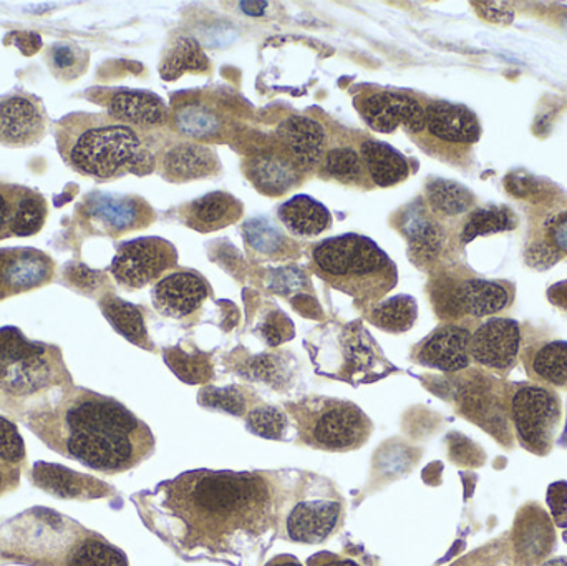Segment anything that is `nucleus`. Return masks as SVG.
Here are the masks:
<instances>
[{
  "mask_svg": "<svg viewBox=\"0 0 567 566\" xmlns=\"http://www.w3.org/2000/svg\"><path fill=\"white\" fill-rule=\"evenodd\" d=\"M279 359L275 356H261L248 366L249 378L261 379L266 382H275L279 375Z\"/></svg>",
  "mask_w": 567,
  "mask_h": 566,
  "instance_id": "52",
  "label": "nucleus"
},
{
  "mask_svg": "<svg viewBox=\"0 0 567 566\" xmlns=\"http://www.w3.org/2000/svg\"><path fill=\"white\" fill-rule=\"evenodd\" d=\"M566 542H567V534L565 535Z\"/></svg>",
  "mask_w": 567,
  "mask_h": 566,
  "instance_id": "62",
  "label": "nucleus"
},
{
  "mask_svg": "<svg viewBox=\"0 0 567 566\" xmlns=\"http://www.w3.org/2000/svg\"><path fill=\"white\" fill-rule=\"evenodd\" d=\"M163 358L169 369L188 384H202L212 378V362H209L208 356L202 354V352L189 354L183 349L169 348L166 349Z\"/></svg>",
  "mask_w": 567,
  "mask_h": 566,
  "instance_id": "38",
  "label": "nucleus"
},
{
  "mask_svg": "<svg viewBox=\"0 0 567 566\" xmlns=\"http://www.w3.org/2000/svg\"><path fill=\"white\" fill-rule=\"evenodd\" d=\"M27 459V449L19 429L9 419L0 415V461L19 467Z\"/></svg>",
  "mask_w": 567,
  "mask_h": 566,
  "instance_id": "44",
  "label": "nucleus"
},
{
  "mask_svg": "<svg viewBox=\"0 0 567 566\" xmlns=\"http://www.w3.org/2000/svg\"><path fill=\"white\" fill-rule=\"evenodd\" d=\"M419 306L412 296L400 295L373 306L369 319L377 328L393 335L409 331L415 325Z\"/></svg>",
  "mask_w": 567,
  "mask_h": 566,
  "instance_id": "32",
  "label": "nucleus"
},
{
  "mask_svg": "<svg viewBox=\"0 0 567 566\" xmlns=\"http://www.w3.org/2000/svg\"><path fill=\"white\" fill-rule=\"evenodd\" d=\"M271 472H185L153 491L172 537L188 550L233 552L278 522L282 495Z\"/></svg>",
  "mask_w": 567,
  "mask_h": 566,
  "instance_id": "1",
  "label": "nucleus"
},
{
  "mask_svg": "<svg viewBox=\"0 0 567 566\" xmlns=\"http://www.w3.org/2000/svg\"><path fill=\"white\" fill-rule=\"evenodd\" d=\"M286 409L296 422L299 441L319 451H357L372 434V421L352 402L309 398Z\"/></svg>",
  "mask_w": 567,
  "mask_h": 566,
  "instance_id": "6",
  "label": "nucleus"
},
{
  "mask_svg": "<svg viewBox=\"0 0 567 566\" xmlns=\"http://www.w3.org/2000/svg\"><path fill=\"white\" fill-rule=\"evenodd\" d=\"M323 168L337 182L355 183L363 176L362 156L349 146L330 150L323 156Z\"/></svg>",
  "mask_w": 567,
  "mask_h": 566,
  "instance_id": "40",
  "label": "nucleus"
},
{
  "mask_svg": "<svg viewBox=\"0 0 567 566\" xmlns=\"http://www.w3.org/2000/svg\"><path fill=\"white\" fill-rule=\"evenodd\" d=\"M245 235L249 245L266 253H275L286 245V238L268 219H251L245 225Z\"/></svg>",
  "mask_w": 567,
  "mask_h": 566,
  "instance_id": "43",
  "label": "nucleus"
},
{
  "mask_svg": "<svg viewBox=\"0 0 567 566\" xmlns=\"http://www.w3.org/2000/svg\"><path fill=\"white\" fill-rule=\"evenodd\" d=\"M518 226V218L506 206H492L478 208L466 219L462 231V243L473 241L480 236L495 235V233L512 231Z\"/></svg>",
  "mask_w": 567,
  "mask_h": 566,
  "instance_id": "33",
  "label": "nucleus"
},
{
  "mask_svg": "<svg viewBox=\"0 0 567 566\" xmlns=\"http://www.w3.org/2000/svg\"><path fill=\"white\" fill-rule=\"evenodd\" d=\"M262 335L268 344L279 346L286 339L292 338V322L281 312H272L266 325L262 326Z\"/></svg>",
  "mask_w": 567,
  "mask_h": 566,
  "instance_id": "49",
  "label": "nucleus"
},
{
  "mask_svg": "<svg viewBox=\"0 0 567 566\" xmlns=\"http://www.w3.org/2000/svg\"><path fill=\"white\" fill-rule=\"evenodd\" d=\"M9 39L23 55H33V53L39 52L40 47H42V37H40V33L12 32L9 33Z\"/></svg>",
  "mask_w": 567,
  "mask_h": 566,
  "instance_id": "54",
  "label": "nucleus"
},
{
  "mask_svg": "<svg viewBox=\"0 0 567 566\" xmlns=\"http://www.w3.org/2000/svg\"><path fill=\"white\" fill-rule=\"evenodd\" d=\"M55 261L30 246L0 248V301L49 285Z\"/></svg>",
  "mask_w": 567,
  "mask_h": 566,
  "instance_id": "12",
  "label": "nucleus"
},
{
  "mask_svg": "<svg viewBox=\"0 0 567 566\" xmlns=\"http://www.w3.org/2000/svg\"><path fill=\"white\" fill-rule=\"evenodd\" d=\"M377 352L379 348L373 346L372 339L365 331H357L346 339V372L349 378L365 379L370 371L379 364L377 361Z\"/></svg>",
  "mask_w": 567,
  "mask_h": 566,
  "instance_id": "39",
  "label": "nucleus"
},
{
  "mask_svg": "<svg viewBox=\"0 0 567 566\" xmlns=\"http://www.w3.org/2000/svg\"><path fill=\"white\" fill-rule=\"evenodd\" d=\"M208 69L209 60L202 45L192 37H176L163 55L159 75L166 82H173L185 73L206 72Z\"/></svg>",
  "mask_w": 567,
  "mask_h": 566,
  "instance_id": "30",
  "label": "nucleus"
},
{
  "mask_svg": "<svg viewBox=\"0 0 567 566\" xmlns=\"http://www.w3.org/2000/svg\"><path fill=\"white\" fill-rule=\"evenodd\" d=\"M100 309L118 335L140 348L153 349L140 308L118 296L105 295L100 299Z\"/></svg>",
  "mask_w": 567,
  "mask_h": 566,
  "instance_id": "29",
  "label": "nucleus"
},
{
  "mask_svg": "<svg viewBox=\"0 0 567 566\" xmlns=\"http://www.w3.org/2000/svg\"><path fill=\"white\" fill-rule=\"evenodd\" d=\"M178 126L183 133L192 136H209L219 130V120L215 113L202 109V106H189L178 115Z\"/></svg>",
  "mask_w": 567,
  "mask_h": 566,
  "instance_id": "45",
  "label": "nucleus"
},
{
  "mask_svg": "<svg viewBox=\"0 0 567 566\" xmlns=\"http://www.w3.org/2000/svg\"><path fill=\"white\" fill-rule=\"evenodd\" d=\"M49 205L40 193L17 185L16 208H13L10 236L29 238L37 235L45 225Z\"/></svg>",
  "mask_w": 567,
  "mask_h": 566,
  "instance_id": "31",
  "label": "nucleus"
},
{
  "mask_svg": "<svg viewBox=\"0 0 567 566\" xmlns=\"http://www.w3.org/2000/svg\"><path fill=\"white\" fill-rule=\"evenodd\" d=\"M219 172V159L212 148L199 143L173 146L163 158V175L169 182L185 183L208 178Z\"/></svg>",
  "mask_w": 567,
  "mask_h": 566,
  "instance_id": "24",
  "label": "nucleus"
},
{
  "mask_svg": "<svg viewBox=\"0 0 567 566\" xmlns=\"http://www.w3.org/2000/svg\"><path fill=\"white\" fill-rule=\"evenodd\" d=\"M509 414L526 451L545 457L555 444L561 421V399L543 385H519L509 398Z\"/></svg>",
  "mask_w": 567,
  "mask_h": 566,
  "instance_id": "7",
  "label": "nucleus"
},
{
  "mask_svg": "<svg viewBox=\"0 0 567 566\" xmlns=\"http://www.w3.org/2000/svg\"><path fill=\"white\" fill-rule=\"evenodd\" d=\"M106 110L116 122L140 128L165 125L169 116L162 96L145 90H116L109 96Z\"/></svg>",
  "mask_w": 567,
  "mask_h": 566,
  "instance_id": "21",
  "label": "nucleus"
},
{
  "mask_svg": "<svg viewBox=\"0 0 567 566\" xmlns=\"http://www.w3.org/2000/svg\"><path fill=\"white\" fill-rule=\"evenodd\" d=\"M400 231L410 243V251L420 261H430L436 258L443 245V231L439 223L429 215L425 206H409L402 213Z\"/></svg>",
  "mask_w": 567,
  "mask_h": 566,
  "instance_id": "26",
  "label": "nucleus"
},
{
  "mask_svg": "<svg viewBox=\"0 0 567 566\" xmlns=\"http://www.w3.org/2000/svg\"><path fill=\"white\" fill-rule=\"evenodd\" d=\"M548 505L558 527H567V482H556L548 488Z\"/></svg>",
  "mask_w": 567,
  "mask_h": 566,
  "instance_id": "50",
  "label": "nucleus"
},
{
  "mask_svg": "<svg viewBox=\"0 0 567 566\" xmlns=\"http://www.w3.org/2000/svg\"><path fill=\"white\" fill-rule=\"evenodd\" d=\"M473 6L478 10L483 19L493 23H512L515 19V10L509 2H475Z\"/></svg>",
  "mask_w": 567,
  "mask_h": 566,
  "instance_id": "51",
  "label": "nucleus"
},
{
  "mask_svg": "<svg viewBox=\"0 0 567 566\" xmlns=\"http://www.w3.org/2000/svg\"><path fill=\"white\" fill-rule=\"evenodd\" d=\"M559 258H561V251L555 245L543 241L533 243L526 253V261L536 269L551 268Z\"/></svg>",
  "mask_w": 567,
  "mask_h": 566,
  "instance_id": "48",
  "label": "nucleus"
},
{
  "mask_svg": "<svg viewBox=\"0 0 567 566\" xmlns=\"http://www.w3.org/2000/svg\"><path fill=\"white\" fill-rule=\"evenodd\" d=\"M199 402L206 408L219 409L238 418H243L248 412V399L239 388L203 389L199 392Z\"/></svg>",
  "mask_w": 567,
  "mask_h": 566,
  "instance_id": "42",
  "label": "nucleus"
},
{
  "mask_svg": "<svg viewBox=\"0 0 567 566\" xmlns=\"http://www.w3.org/2000/svg\"><path fill=\"white\" fill-rule=\"evenodd\" d=\"M279 143L302 172L316 168L327 150V133L317 120L292 115L278 126Z\"/></svg>",
  "mask_w": 567,
  "mask_h": 566,
  "instance_id": "19",
  "label": "nucleus"
},
{
  "mask_svg": "<svg viewBox=\"0 0 567 566\" xmlns=\"http://www.w3.org/2000/svg\"><path fill=\"white\" fill-rule=\"evenodd\" d=\"M50 72L63 82H72L83 75L89 66V52L72 42H56L45 53Z\"/></svg>",
  "mask_w": 567,
  "mask_h": 566,
  "instance_id": "36",
  "label": "nucleus"
},
{
  "mask_svg": "<svg viewBox=\"0 0 567 566\" xmlns=\"http://www.w3.org/2000/svg\"><path fill=\"white\" fill-rule=\"evenodd\" d=\"M62 351L30 341L16 326L0 328V409L23 422L72 391Z\"/></svg>",
  "mask_w": 567,
  "mask_h": 566,
  "instance_id": "4",
  "label": "nucleus"
},
{
  "mask_svg": "<svg viewBox=\"0 0 567 566\" xmlns=\"http://www.w3.org/2000/svg\"><path fill=\"white\" fill-rule=\"evenodd\" d=\"M17 185L0 183V241L10 238L13 208H16Z\"/></svg>",
  "mask_w": 567,
  "mask_h": 566,
  "instance_id": "47",
  "label": "nucleus"
},
{
  "mask_svg": "<svg viewBox=\"0 0 567 566\" xmlns=\"http://www.w3.org/2000/svg\"><path fill=\"white\" fill-rule=\"evenodd\" d=\"M35 485L60 498L102 497L106 487L90 475L79 474L62 465L39 462L32 471Z\"/></svg>",
  "mask_w": 567,
  "mask_h": 566,
  "instance_id": "23",
  "label": "nucleus"
},
{
  "mask_svg": "<svg viewBox=\"0 0 567 566\" xmlns=\"http://www.w3.org/2000/svg\"><path fill=\"white\" fill-rule=\"evenodd\" d=\"M549 299L553 305L559 306V308L567 309V281L558 282V285L551 286L548 291Z\"/></svg>",
  "mask_w": 567,
  "mask_h": 566,
  "instance_id": "59",
  "label": "nucleus"
},
{
  "mask_svg": "<svg viewBox=\"0 0 567 566\" xmlns=\"http://www.w3.org/2000/svg\"><path fill=\"white\" fill-rule=\"evenodd\" d=\"M430 135L446 143L478 142L482 126L472 110L450 102H432L425 109Z\"/></svg>",
  "mask_w": 567,
  "mask_h": 566,
  "instance_id": "22",
  "label": "nucleus"
},
{
  "mask_svg": "<svg viewBox=\"0 0 567 566\" xmlns=\"http://www.w3.org/2000/svg\"><path fill=\"white\" fill-rule=\"evenodd\" d=\"M19 482V469L0 461V495L12 491Z\"/></svg>",
  "mask_w": 567,
  "mask_h": 566,
  "instance_id": "57",
  "label": "nucleus"
},
{
  "mask_svg": "<svg viewBox=\"0 0 567 566\" xmlns=\"http://www.w3.org/2000/svg\"><path fill=\"white\" fill-rule=\"evenodd\" d=\"M246 424L252 434L272 439V441H281L287 431V415L278 408L261 405V408L252 409L246 415Z\"/></svg>",
  "mask_w": 567,
  "mask_h": 566,
  "instance_id": "41",
  "label": "nucleus"
},
{
  "mask_svg": "<svg viewBox=\"0 0 567 566\" xmlns=\"http://www.w3.org/2000/svg\"><path fill=\"white\" fill-rule=\"evenodd\" d=\"M47 447L106 475L132 471L155 451V438L122 402L86 389L27 419Z\"/></svg>",
  "mask_w": 567,
  "mask_h": 566,
  "instance_id": "2",
  "label": "nucleus"
},
{
  "mask_svg": "<svg viewBox=\"0 0 567 566\" xmlns=\"http://www.w3.org/2000/svg\"><path fill=\"white\" fill-rule=\"evenodd\" d=\"M312 259L323 281L363 308L379 305L399 279L390 256L375 241L355 233L323 239L313 249Z\"/></svg>",
  "mask_w": 567,
  "mask_h": 566,
  "instance_id": "5",
  "label": "nucleus"
},
{
  "mask_svg": "<svg viewBox=\"0 0 567 566\" xmlns=\"http://www.w3.org/2000/svg\"><path fill=\"white\" fill-rule=\"evenodd\" d=\"M246 175L262 195L281 196L300 182L302 169L281 145L252 155Z\"/></svg>",
  "mask_w": 567,
  "mask_h": 566,
  "instance_id": "18",
  "label": "nucleus"
},
{
  "mask_svg": "<svg viewBox=\"0 0 567 566\" xmlns=\"http://www.w3.org/2000/svg\"><path fill=\"white\" fill-rule=\"evenodd\" d=\"M542 566H567V557L551 558Z\"/></svg>",
  "mask_w": 567,
  "mask_h": 566,
  "instance_id": "61",
  "label": "nucleus"
},
{
  "mask_svg": "<svg viewBox=\"0 0 567 566\" xmlns=\"http://www.w3.org/2000/svg\"><path fill=\"white\" fill-rule=\"evenodd\" d=\"M455 566H509L508 545H488L470 557L463 558Z\"/></svg>",
  "mask_w": 567,
  "mask_h": 566,
  "instance_id": "46",
  "label": "nucleus"
},
{
  "mask_svg": "<svg viewBox=\"0 0 567 566\" xmlns=\"http://www.w3.org/2000/svg\"><path fill=\"white\" fill-rule=\"evenodd\" d=\"M556 535L548 514L539 505L522 508L515 522V555L523 565L533 566L555 545Z\"/></svg>",
  "mask_w": 567,
  "mask_h": 566,
  "instance_id": "20",
  "label": "nucleus"
},
{
  "mask_svg": "<svg viewBox=\"0 0 567 566\" xmlns=\"http://www.w3.org/2000/svg\"><path fill=\"white\" fill-rule=\"evenodd\" d=\"M551 239L553 245H555L559 251L567 253V215L558 216V218L551 223Z\"/></svg>",
  "mask_w": 567,
  "mask_h": 566,
  "instance_id": "58",
  "label": "nucleus"
},
{
  "mask_svg": "<svg viewBox=\"0 0 567 566\" xmlns=\"http://www.w3.org/2000/svg\"><path fill=\"white\" fill-rule=\"evenodd\" d=\"M208 295V282L198 272L178 271L156 282L153 305L166 318L183 319L198 311Z\"/></svg>",
  "mask_w": 567,
  "mask_h": 566,
  "instance_id": "15",
  "label": "nucleus"
},
{
  "mask_svg": "<svg viewBox=\"0 0 567 566\" xmlns=\"http://www.w3.org/2000/svg\"><path fill=\"white\" fill-rule=\"evenodd\" d=\"M243 203L225 192L209 193L195 199L186 208L185 222L199 233H213L238 222L243 216Z\"/></svg>",
  "mask_w": 567,
  "mask_h": 566,
  "instance_id": "25",
  "label": "nucleus"
},
{
  "mask_svg": "<svg viewBox=\"0 0 567 566\" xmlns=\"http://www.w3.org/2000/svg\"><path fill=\"white\" fill-rule=\"evenodd\" d=\"M342 512V498L329 482H310V494L300 497L287 514V537L297 544H322L336 532Z\"/></svg>",
  "mask_w": 567,
  "mask_h": 566,
  "instance_id": "8",
  "label": "nucleus"
},
{
  "mask_svg": "<svg viewBox=\"0 0 567 566\" xmlns=\"http://www.w3.org/2000/svg\"><path fill=\"white\" fill-rule=\"evenodd\" d=\"M536 378L551 385H567V342L551 341L536 351L532 362Z\"/></svg>",
  "mask_w": 567,
  "mask_h": 566,
  "instance_id": "37",
  "label": "nucleus"
},
{
  "mask_svg": "<svg viewBox=\"0 0 567 566\" xmlns=\"http://www.w3.org/2000/svg\"><path fill=\"white\" fill-rule=\"evenodd\" d=\"M357 109L370 128L379 133H392L400 125L410 133H422L426 130V113L422 103L406 93L377 92L363 96Z\"/></svg>",
  "mask_w": 567,
  "mask_h": 566,
  "instance_id": "13",
  "label": "nucleus"
},
{
  "mask_svg": "<svg viewBox=\"0 0 567 566\" xmlns=\"http://www.w3.org/2000/svg\"><path fill=\"white\" fill-rule=\"evenodd\" d=\"M80 219L92 233L120 236L152 225L155 213L140 196L90 193L80 206Z\"/></svg>",
  "mask_w": 567,
  "mask_h": 566,
  "instance_id": "10",
  "label": "nucleus"
},
{
  "mask_svg": "<svg viewBox=\"0 0 567 566\" xmlns=\"http://www.w3.org/2000/svg\"><path fill=\"white\" fill-rule=\"evenodd\" d=\"M472 332L462 326L446 325L433 331L416 351L420 364L443 372H458L472 362Z\"/></svg>",
  "mask_w": 567,
  "mask_h": 566,
  "instance_id": "16",
  "label": "nucleus"
},
{
  "mask_svg": "<svg viewBox=\"0 0 567 566\" xmlns=\"http://www.w3.org/2000/svg\"><path fill=\"white\" fill-rule=\"evenodd\" d=\"M426 198L435 212L446 216L462 215L472 208L475 198L465 186L449 179H433L426 185Z\"/></svg>",
  "mask_w": 567,
  "mask_h": 566,
  "instance_id": "34",
  "label": "nucleus"
},
{
  "mask_svg": "<svg viewBox=\"0 0 567 566\" xmlns=\"http://www.w3.org/2000/svg\"><path fill=\"white\" fill-rule=\"evenodd\" d=\"M522 348V329L515 319L492 318L472 335V359L485 368L509 371Z\"/></svg>",
  "mask_w": 567,
  "mask_h": 566,
  "instance_id": "14",
  "label": "nucleus"
},
{
  "mask_svg": "<svg viewBox=\"0 0 567 566\" xmlns=\"http://www.w3.org/2000/svg\"><path fill=\"white\" fill-rule=\"evenodd\" d=\"M66 278H69L70 285L75 286L80 291H85V289H96L100 279H102V272L92 271V269L82 265H75L73 268L70 266Z\"/></svg>",
  "mask_w": 567,
  "mask_h": 566,
  "instance_id": "53",
  "label": "nucleus"
},
{
  "mask_svg": "<svg viewBox=\"0 0 567 566\" xmlns=\"http://www.w3.org/2000/svg\"><path fill=\"white\" fill-rule=\"evenodd\" d=\"M53 133L63 162L80 175L110 179L155 169V153L142 133L112 116L69 113L53 123Z\"/></svg>",
  "mask_w": 567,
  "mask_h": 566,
  "instance_id": "3",
  "label": "nucleus"
},
{
  "mask_svg": "<svg viewBox=\"0 0 567 566\" xmlns=\"http://www.w3.org/2000/svg\"><path fill=\"white\" fill-rule=\"evenodd\" d=\"M512 292L505 285L486 279H466L445 296V309L452 316L468 315L486 318L508 308Z\"/></svg>",
  "mask_w": 567,
  "mask_h": 566,
  "instance_id": "17",
  "label": "nucleus"
},
{
  "mask_svg": "<svg viewBox=\"0 0 567 566\" xmlns=\"http://www.w3.org/2000/svg\"><path fill=\"white\" fill-rule=\"evenodd\" d=\"M309 566H360L350 558H342L339 555L329 554V552H320V554L313 555L307 562Z\"/></svg>",
  "mask_w": 567,
  "mask_h": 566,
  "instance_id": "56",
  "label": "nucleus"
},
{
  "mask_svg": "<svg viewBox=\"0 0 567 566\" xmlns=\"http://www.w3.org/2000/svg\"><path fill=\"white\" fill-rule=\"evenodd\" d=\"M66 566H128V562L118 548L95 535H89L70 550Z\"/></svg>",
  "mask_w": 567,
  "mask_h": 566,
  "instance_id": "35",
  "label": "nucleus"
},
{
  "mask_svg": "<svg viewBox=\"0 0 567 566\" xmlns=\"http://www.w3.org/2000/svg\"><path fill=\"white\" fill-rule=\"evenodd\" d=\"M176 265L178 251L172 243L158 236H146L120 245L110 271L123 288L142 289Z\"/></svg>",
  "mask_w": 567,
  "mask_h": 566,
  "instance_id": "9",
  "label": "nucleus"
},
{
  "mask_svg": "<svg viewBox=\"0 0 567 566\" xmlns=\"http://www.w3.org/2000/svg\"><path fill=\"white\" fill-rule=\"evenodd\" d=\"M506 189L515 196H528L536 192V183L525 176L512 175L506 178Z\"/></svg>",
  "mask_w": 567,
  "mask_h": 566,
  "instance_id": "55",
  "label": "nucleus"
},
{
  "mask_svg": "<svg viewBox=\"0 0 567 566\" xmlns=\"http://www.w3.org/2000/svg\"><path fill=\"white\" fill-rule=\"evenodd\" d=\"M266 566H302L292 555H279V557L272 558Z\"/></svg>",
  "mask_w": 567,
  "mask_h": 566,
  "instance_id": "60",
  "label": "nucleus"
},
{
  "mask_svg": "<svg viewBox=\"0 0 567 566\" xmlns=\"http://www.w3.org/2000/svg\"><path fill=\"white\" fill-rule=\"evenodd\" d=\"M363 166L377 186H395L410 175L409 162L399 150L379 140H367L360 146Z\"/></svg>",
  "mask_w": 567,
  "mask_h": 566,
  "instance_id": "27",
  "label": "nucleus"
},
{
  "mask_svg": "<svg viewBox=\"0 0 567 566\" xmlns=\"http://www.w3.org/2000/svg\"><path fill=\"white\" fill-rule=\"evenodd\" d=\"M47 126L42 99L22 90L0 95V146L29 148L42 142Z\"/></svg>",
  "mask_w": 567,
  "mask_h": 566,
  "instance_id": "11",
  "label": "nucleus"
},
{
  "mask_svg": "<svg viewBox=\"0 0 567 566\" xmlns=\"http://www.w3.org/2000/svg\"><path fill=\"white\" fill-rule=\"evenodd\" d=\"M279 218L293 236L312 238L327 231L332 216L326 205L307 195H296L279 208Z\"/></svg>",
  "mask_w": 567,
  "mask_h": 566,
  "instance_id": "28",
  "label": "nucleus"
}]
</instances>
